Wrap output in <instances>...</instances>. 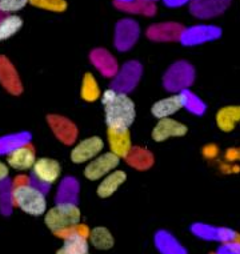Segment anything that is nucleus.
Returning a JSON list of instances; mask_svg holds the SVG:
<instances>
[{"instance_id":"nucleus-25","label":"nucleus","mask_w":240,"mask_h":254,"mask_svg":"<svg viewBox=\"0 0 240 254\" xmlns=\"http://www.w3.org/2000/svg\"><path fill=\"white\" fill-rule=\"evenodd\" d=\"M30 142H32V136L28 132H17V133L0 136V156H8L13 150L19 149Z\"/></svg>"},{"instance_id":"nucleus-22","label":"nucleus","mask_w":240,"mask_h":254,"mask_svg":"<svg viewBox=\"0 0 240 254\" xmlns=\"http://www.w3.org/2000/svg\"><path fill=\"white\" fill-rule=\"evenodd\" d=\"M181 108H183V104H181L180 96L179 93H176V95H171L161 100L155 101L151 107V113L152 116L160 120V119H168L179 112Z\"/></svg>"},{"instance_id":"nucleus-30","label":"nucleus","mask_w":240,"mask_h":254,"mask_svg":"<svg viewBox=\"0 0 240 254\" xmlns=\"http://www.w3.org/2000/svg\"><path fill=\"white\" fill-rule=\"evenodd\" d=\"M23 27V19L17 15H7L0 20V42L16 35Z\"/></svg>"},{"instance_id":"nucleus-32","label":"nucleus","mask_w":240,"mask_h":254,"mask_svg":"<svg viewBox=\"0 0 240 254\" xmlns=\"http://www.w3.org/2000/svg\"><path fill=\"white\" fill-rule=\"evenodd\" d=\"M179 96H180L183 108L187 109L188 112L194 113V115H203V113L206 112V104L195 93H192L190 89H185V91L180 92Z\"/></svg>"},{"instance_id":"nucleus-33","label":"nucleus","mask_w":240,"mask_h":254,"mask_svg":"<svg viewBox=\"0 0 240 254\" xmlns=\"http://www.w3.org/2000/svg\"><path fill=\"white\" fill-rule=\"evenodd\" d=\"M30 4L36 8L50 11V12H64L67 9L66 0H30Z\"/></svg>"},{"instance_id":"nucleus-18","label":"nucleus","mask_w":240,"mask_h":254,"mask_svg":"<svg viewBox=\"0 0 240 254\" xmlns=\"http://www.w3.org/2000/svg\"><path fill=\"white\" fill-rule=\"evenodd\" d=\"M230 5V0H192L191 13L200 19H210L223 13Z\"/></svg>"},{"instance_id":"nucleus-28","label":"nucleus","mask_w":240,"mask_h":254,"mask_svg":"<svg viewBox=\"0 0 240 254\" xmlns=\"http://www.w3.org/2000/svg\"><path fill=\"white\" fill-rule=\"evenodd\" d=\"M114 5L123 12L135 13V15H144V16H154L156 12V7L154 3H147L144 0H134L130 3H119L114 1Z\"/></svg>"},{"instance_id":"nucleus-11","label":"nucleus","mask_w":240,"mask_h":254,"mask_svg":"<svg viewBox=\"0 0 240 254\" xmlns=\"http://www.w3.org/2000/svg\"><path fill=\"white\" fill-rule=\"evenodd\" d=\"M0 85L13 96H19L23 93L20 75L13 63L4 55H0Z\"/></svg>"},{"instance_id":"nucleus-8","label":"nucleus","mask_w":240,"mask_h":254,"mask_svg":"<svg viewBox=\"0 0 240 254\" xmlns=\"http://www.w3.org/2000/svg\"><path fill=\"white\" fill-rule=\"evenodd\" d=\"M140 35L139 24L132 19H123L116 23L115 27L114 44L116 50L126 52L135 46Z\"/></svg>"},{"instance_id":"nucleus-34","label":"nucleus","mask_w":240,"mask_h":254,"mask_svg":"<svg viewBox=\"0 0 240 254\" xmlns=\"http://www.w3.org/2000/svg\"><path fill=\"white\" fill-rule=\"evenodd\" d=\"M30 3V0H0V11L5 15L17 12Z\"/></svg>"},{"instance_id":"nucleus-24","label":"nucleus","mask_w":240,"mask_h":254,"mask_svg":"<svg viewBox=\"0 0 240 254\" xmlns=\"http://www.w3.org/2000/svg\"><path fill=\"white\" fill-rule=\"evenodd\" d=\"M240 121V105H227L216 113V125L220 130L230 133Z\"/></svg>"},{"instance_id":"nucleus-42","label":"nucleus","mask_w":240,"mask_h":254,"mask_svg":"<svg viewBox=\"0 0 240 254\" xmlns=\"http://www.w3.org/2000/svg\"><path fill=\"white\" fill-rule=\"evenodd\" d=\"M144 1H147V3H154V4H155V1H158V0H144Z\"/></svg>"},{"instance_id":"nucleus-13","label":"nucleus","mask_w":240,"mask_h":254,"mask_svg":"<svg viewBox=\"0 0 240 254\" xmlns=\"http://www.w3.org/2000/svg\"><path fill=\"white\" fill-rule=\"evenodd\" d=\"M222 34V31L214 25H196L183 31L180 36V42L184 46H196L202 43L215 40Z\"/></svg>"},{"instance_id":"nucleus-19","label":"nucleus","mask_w":240,"mask_h":254,"mask_svg":"<svg viewBox=\"0 0 240 254\" xmlns=\"http://www.w3.org/2000/svg\"><path fill=\"white\" fill-rule=\"evenodd\" d=\"M79 192V181L75 177H72V176H66L64 179L60 180L59 185H58V190H56L55 197L56 204L78 205Z\"/></svg>"},{"instance_id":"nucleus-14","label":"nucleus","mask_w":240,"mask_h":254,"mask_svg":"<svg viewBox=\"0 0 240 254\" xmlns=\"http://www.w3.org/2000/svg\"><path fill=\"white\" fill-rule=\"evenodd\" d=\"M89 60L92 65L100 72L101 75L108 79H114V76L118 73L119 64L115 56L110 51L104 48H95L89 54Z\"/></svg>"},{"instance_id":"nucleus-31","label":"nucleus","mask_w":240,"mask_h":254,"mask_svg":"<svg viewBox=\"0 0 240 254\" xmlns=\"http://www.w3.org/2000/svg\"><path fill=\"white\" fill-rule=\"evenodd\" d=\"M13 209L12 180L7 179L0 183V213L3 216H9Z\"/></svg>"},{"instance_id":"nucleus-23","label":"nucleus","mask_w":240,"mask_h":254,"mask_svg":"<svg viewBox=\"0 0 240 254\" xmlns=\"http://www.w3.org/2000/svg\"><path fill=\"white\" fill-rule=\"evenodd\" d=\"M124 160L131 168H134L136 171H147L155 163L151 150L143 146H132Z\"/></svg>"},{"instance_id":"nucleus-43","label":"nucleus","mask_w":240,"mask_h":254,"mask_svg":"<svg viewBox=\"0 0 240 254\" xmlns=\"http://www.w3.org/2000/svg\"><path fill=\"white\" fill-rule=\"evenodd\" d=\"M211 254H215V253H211Z\"/></svg>"},{"instance_id":"nucleus-4","label":"nucleus","mask_w":240,"mask_h":254,"mask_svg":"<svg viewBox=\"0 0 240 254\" xmlns=\"http://www.w3.org/2000/svg\"><path fill=\"white\" fill-rule=\"evenodd\" d=\"M62 173V167L58 160L50 157L38 158L31 169V181L35 187L39 188L43 193H48L51 185L58 181Z\"/></svg>"},{"instance_id":"nucleus-29","label":"nucleus","mask_w":240,"mask_h":254,"mask_svg":"<svg viewBox=\"0 0 240 254\" xmlns=\"http://www.w3.org/2000/svg\"><path fill=\"white\" fill-rule=\"evenodd\" d=\"M80 96L87 103H93L99 100L101 97V91L99 87L97 80L92 73H85L81 80V87H80Z\"/></svg>"},{"instance_id":"nucleus-36","label":"nucleus","mask_w":240,"mask_h":254,"mask_svg":"<svg viewBox=\"0 0 240 254\" xmlns=\"http://www.w3.org/2000/svg\"><path fill=\"white\" fill-rule=\"evenodd\" d=\"M219 153V149H218V146L214 145V144H208L203 148V156L207 158H215Z\"/></svg>"},{"instance_id":"nucleus-26","label":"nucleus","mask_w":240,"mask_h":254,"mask_svg":"<svg viewBox=\"0 0 240 254\" xmlns=\"http://www.w3.org/2000/svg\"><path fill=\"white\" fill-rule=\"evenodd\" d=\"M88 242L89 245H92L97 250H110L111 248H114L115 238L108 228L96 226L93 229H89Z\"/></svg>"},{"instance_id":"nucleus-39","label":"nucleus","mask_w":240,"mask_h":254,"mask_svg":"<svg viewBox=\"0 0 240 254\" xmlns=\"http://www.w3.org/2000/svg\"><path fill=\"white\" fill-rule=\"evenodd\" d=\"M163 1L168 7H180V5H184L188 0H163Z\"/></svg>"},{"instance_id":"nucleus-5","label":"nucleus","mask_w":240,"mask_h":254,"mask_svg":"<svg viewBox=\"0 0 240 254\" xmlns=\"http://www.w3.org/2000/svg\"><path fill=\"white\" fill-rule=\"evenodd\" d=\"M195 80V69L188 62H176L167 69L163 76V85L173 95L188 89Z\"/></svg>"},{"instance_id":"nucleus-21","label":"nucleus","mask_w":240,"mask_h":254,"mask_svg":"<svg viewBox=\"0 0 240 254\" xmlns=\"http://www.w3.org/2000/svg\"><path fill=\"white\" fill-rule=\"evenodd\" d=\"M191 230L198 237L204 238V240H216V241L223 242L232 241L236 236V232L231 229L206 225V224H195V225L191 226Z\"/></svg>"},{"instance_id":"nucleus-41","label":"nucleus","mask_w":240,"mask_h":254,"mask_svg":"<svg viewBox=\"0 0 240 254\" xmlns=\"http://www.w3.org/2000/svg\"><path fill=\"white\" fill-rule=\"evenodd\" d=\"M7 16V15H5V13H3L1 12V11H0V20H1V19H3V17H5Z\"/></svg>"},{"instance_id":"nucleus-15","label":"nucleus","mask_w":240,"mask_h":254,"mask_svg":"<svg viewBox=\"0 0 240 254\" xmlns=\"http://www.w3.org/2000/svg\"><path fill=\"white\" fill-rule=\"evenodd\" d=\"M107 140L110 145V152L118 156L120 160L128 154L132 148L130 129L124 128H107Z\"/></svg>"},{"instance_id":"nucleus-9","label":"nucleus","mask_w":240,"mask_h":254,"mask_svg":"<svg viewBox=\"0 0 240 254\" xmlns=\"http://www.w3.org/2000/svg\"><path fill=\"white\" fill-rule=\"evenodd\" d=\"M119 164H120V158L115 156L114 153H111V152L100 153L85 165L84 175L91 181L101 180L107 175H110L111 172L118 169Z\"/></svg>"},{"instance_id":"nucleus-6","label":"nucleus","mask_w":240,"mask_h":254,"mask_svg":"<svg viewBox=\"0 0 240 254\" xmlns=\"http://www.w3.org/2000/svg\"><path fill=\"white\" fill-rule=\"evenodd\" d=\"M143 75V65L138 60H130L119 67L118 73L111 81V89L122 93H130L139 84Z\"/></svg>"},{"instance_id":"nucleus-3","label":"nucleus","mask_w":240,"mask_h":254,"mask_svg":"<svg viewBox=\"0 0 240 254\" xmlns=\"http://www.w3.org/2000/svg\"><path fill=\"white\" fill-rule=\"evenodd\" d=\"M81 212L78 205L56 204L44 214V224L54 236L62 238L64 234L81 224Z\"/></svg>"},{"instance_id":"nucleus-27","label":"nucleus","mask_w":240,"mask_h":254,"mask_svg":"<svg viewBox=\"0 0 240 254\" xmlns=\"http://www.w3.org/2000/svg\"><path fill=\"white\" fill-rule=\"evenodd\" d=\"M155 245L161 254H187L176 238L165 230H159L155 234Z\"/></svg>"},{"instance_id":"nucleus-16","label":"nucleus","mask_w":240,"mask_h":254,"mask_svg":"<svg viewBox=\"0 0 240 254\" xmlns=\"http://www.w3.org/2000/svg\"><path fill=\"white\" fill-rule=\"evenodd\" d=\"M36 149L32 145V142L25 144L19 149L13 150L12 153L7 156V165L15 171H28L32 169L35 161H36Z\"/></svg>"},{"instance_id":"nucleus-1","label":"nucleus","mask_w":240,"mask_h":254,"mask_svg":"<svg viewBox=\"0 0 240 254\" xmlns=\"http://www.w3.org/2000/svg\"><path fill=\"white\" fill-rule=\"evenodd\" d=\"M101 104L104 107L107 128L130 129L135 121L136 107L127 93L116 92L110 88L101 93Z\"/></svg>"},{"instance_id":"nucleus-12","label":"nucleus","mask_w":240,"mask_h":254,"mask_svg":"<svg viewBox=\"0 0 240 254\" xmlns=\"http://www.w3.org/2000/svg\"><path fill=\"white\" fill-rule=\"evenodd\" d=\"M188 132L187 125L175 120L172 117L168 119H160L154 127L151 132V137L154 141L163 142L172 137H183Z\"/></svg>"},{"instance_id":"nucleus-7","label":"nucleus","mask_w":240,"mask_h":254,"mask_svg":"<svg viewBox=\"0 0 240 254\" xmlns=\"http://www.w3.org/2000/svg\"><path fill=\"white\" fill-rule=\"evenodd\" d=\"M47 124L51 132L64 145H74L78 138V127L68 117L50 113L47 115Z\"/></svg>"},{"instance_id":"nucleus-17","label":"nucleus","mask_w":240,"mask_h":254,"mask_svg":"<svg viewBox=\"0 0 240 254\" xmlns=\"http://www.w3.org/2000/svg\"><path fill=\"white\" fill-rule=\"evenodd\" d=\"M183 31V25L177 23H158L148 27L146 35L154 42H175L180 40Z\"/></svg>"},{"instance_id":"nucleus-35","label":"nucleus","mask_w":240,"mask_h":254,"mask_svg":"<svg viewBox=\"0 0 240 254\" xmlns=\"http://www.w3.org/2000/svg\"><path fill=\"white\" fill-rule=\"evenodd\" d=\"M215 254H240V234L236 233L232 241L223 242Z\"/></svg>"},{"instance_id":"nucleus-38","label":"nucleus","mask_w":240,"mask_h":254,"mask_svg":"<svg viewBox=\"0 0 240 254\" xmlns=\"http://www.w3.org/2000/svg\"><path fill=\"white\" fill-rule=\"evenodd\" d=\"M9 179V167L3 161H0V183Z\"/></svg>"},{"instance_id":"nucleus-40","label":"nucleus","mask_w":240,"mask_h":254,"mask_svg":"<svg viewBox=\"0 0 240 254\" xmlns=\"http://www.w3.org/2000/svg\"><path fill=\"white\" fill-rule=\"evenodd\" d=\"M114 1H119V3H130V1H134V0H114Z\"/></svg>"},{"instance_id":"nucleus-2","label":"nucleus","mask_w":240,"mask_h":254,"mask_svg":"<svg viewBox=\"0 0 240 254\" xmlns=\"http://www.w3.org/2000/svg\"><path fill=\"white\" fill-rule=\"evenodd\" d=\"M13 206L34 217L44 216L47 212L46 193L31 181L28 175H17L12 180Z\"/></svg>"},{"instance_id":"nucleus-44","label":"nucleus","mask_w":240,"mask_h":254,"mask_svg":"<svg viewBox=\"0 0 240 254\" xmlns=\"http://www.w3.org/2000/svg\"><path fill=\"white\" fill-rule=\"evenodd\" d=\"M88 254H89V253H88Z\"/></svg>"},{"instance_id":"nucleus-10","label":"nucleus","mask_w":240,"mask_h":254,"mask_svg":"<svg viewBox=\"0 0 240 254\" xmlns=\"http://www.w3.org/2000/svg\"><path fill=\"white\" fill-rule=\"evenodd\" d=\"M104 149V141L99 136H92V137L85 138L78 142L72 148L70 158L72 163L75 164H84L92 161L93 158L97 157L99 154Z\"/></svg>"},{"instance_id":"nucleus-20","label":"nucleus","mask_w":240,"mask_h":254,"mask_svg":"<svg viewBox=\"0 0 240 254\" xmlns=\"http://www.w3.org/2000/svg\"><path fill=\"white\" fill-rule=\"evenodd\" d=\"M127 173L122 169H115L111 172L110 175L103 177L100 184L97 185L96 193L100 198H110L115 194L119 188L122 187L123 184L126 183Z\"/></svg>"},{"instance_id":"nucleus-37","label":"nucleus","mask_w":240,"mask_h":254,"mask_svg":"<svg viewBox=\"0 0 240 254\" xmlns=\"http://www.w3.org/2000/svg\"><path fill=\"white\" fill-rule=\"evenodd\" d=\"M227 161H240V148H231L226 152Z\"/></svg>"}]
</instances>
